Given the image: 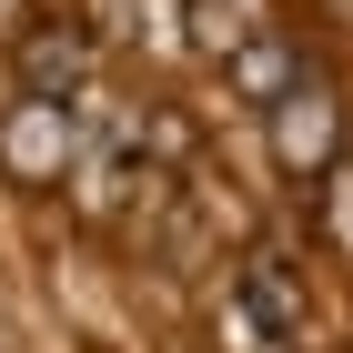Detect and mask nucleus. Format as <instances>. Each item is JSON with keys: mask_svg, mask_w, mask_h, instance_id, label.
<instances>
[{"mask_svg": "<svg viewBox=\"0 0 353 353\" xmlns=\"http://www.w3.org/2000/svg\"><path fill=\"white\" fill-rule=\"evenodd\" d=\"M21 30H30V0H0V51H10Z\"/></svg>", "mask_w": 353, "mask_h": 353, "instance_id": "nucleus-6", "label": "nucleus"}, {"mask_svg": "<svg viewBox=\"0 0 353 353\" xmlns=\"http://www.w3.org/2000/svg\"><path fill=\"white\" fill-rule=\"evenodd\" d=\"M303 81H313V71H303V51H293V30H252V41H243V51H232V61H222V91H232V101H243V111H272V101H283V91H303Z\"/></svg>", "mask_w": 353, "mask_h": 353, "instance_id": "nucleus-4", "label": "nucleus"}, {"mask_svg": "<svg viewBox=\"0 0 353 353\" xmlns=\"http://www.w3.org/2000/svg\"><path fill=\"white\" fill-rule=\"evenodd\" d=\"M101 41H91L81 21H30L21 41H10V91H51V101H81L91 81H101Z\"/></svg>", "mask_w": 353, "mask_h": 353, "instance_id": "nucleus-3", "label": "nucleus"}, {"mask_svg": "<svg viewBox=\"0 0 353 353\" xmlns=\"http://www.w3.org/2000/svg\"><path fill=\"white\" fill-rule=\"evenodd\" d=\"M132 51L141 61H192V0H132Z\"/></svg>", "mask_w": 353, "mask_h": 353, "instance_id": "nucleus-5", "label": "nucleus"}, {"mask_svg": "<svg viewBox=\"0 0 353 353\" xmlns=\"http://www.w3.org/2000/svg\"><path fill=\"white\" fill-rule=\"evenodd\" d=\"M263 141H272V162L293 172V182H323L353 152V111H343L333 81H303V91H283V101L263 111Z\"/></svg>", "mask_w": 353, "mask_h": 353, "instance_id": "nucleus-2", "label": "nucleus"}, {"mask_svg": "<svg viewBox=\"0 0 353 353\" xmlns=\"http://www.w3.org/2000/svg\"><path fill=\"white\" fill-rule=\"evenodd\" d=\"M81 162V101H51V91H10L0 101V172L21 192H61Z\"/></svg>", "mask_w": 353, "mask_h": 353, "instance_id": "nucleus-1", "label": "nucleus"}]
</instances>
